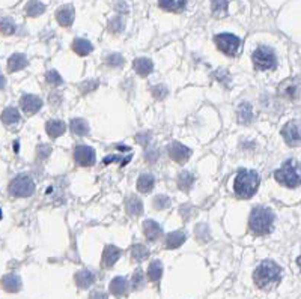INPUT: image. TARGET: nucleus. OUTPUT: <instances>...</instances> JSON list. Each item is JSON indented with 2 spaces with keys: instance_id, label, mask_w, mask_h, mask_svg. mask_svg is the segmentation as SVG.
<instances>
[{
  "instance_id": "obj_36",
  "label": "nucleus",
  "mask_w": 301,
  "mask_h": 299,
  "mask_svg": "<svg viewBox=\"0 0 301 299\" xmlns=\"http://www.w3.org/2000/svg\"><path fill=\"white\" fill-rule=\"evenodd\" d=\"M170 199L167 197V196H163V194H160V196H157L154 200H152V206L155 208V209H158V211H161V209H167L169 206H170Z\"/></svg>"
},
{
  "instance_id": "obj_25",
  "label": "nucleus",
  "mask_w": 301,
  "mask_h": 299,
  "mask_svg": "<svg viewBox=\"0 0 301 299\" xmlns=\"http://www.w3.org/2000/svg\"><path fill=\"white\" fill-rule=\"evenodd\" d=\"M72 50L77 54H80V56H87L93 50V45L87 39H84V38H77L74 41V44H72Z\"/></svg>"
},
{
  "instance_id": "obj_23",
  "label": "nucleus",
  "mask_w": 301,
  "mask_h": 299,
  "mask_svg": "<svg viewBox=\"0 0 301 299\" xmlns=\"http://www.w3.org/2000/svg\"><path fill=\"white\" fill-rule=\"evenodd\" d=\"M128 290V281L124 278V277H116L112 280L110 283V292L115 295V296H122L125 295Z\"/></svg>"
},
{
  "instance_id": "obj_43",
  "label": "nucleus",
  "mask_w": 301,
  "mask_h": 299,
  "mask_svg": "<svg viewBox=\"0 0 301 299\" xmlns=\"http://www.w3.org/2000/svg\"><path fill=\"white\" fill-rule=\"evenodd\" d=\"M282 92H283L288 98L294 99V98H297V95H298V87H297L295 84H291V86H288V87L282 86Z\"/></svg>"
},
{
  "instance_id": "obj_6",
  "label": "nucleus",
  "mask_w": 301,
  "mask_h": 299,
  "mask_svg": "<svg viewBox=\"0 0 301 299\" xmlns=\"http://www.w3.org/2000/svg\"><path fill=\"white\" fill-rule=\"evenodd\" d=\"M253 63L256 66V69L259 71H267V69H273L277 65V59L276 54L271 48L268 47H258L253 53Z\"/></svg>"
},
{
  "instance_id": "obj_1",
  "label": "nucleus",
  "mask_w": 301,
  "mask_h": 299,
  "mask_svg": "<svg viewBox=\"0 0 301 299\" xmlns=\"http://www.w3.org/2000/svg\"><path fill=\"white\" fill-rule=\"evenodd\" d=\"M274 226V214L268 208L258 206L252 211L249 218V227L255 235H268Z\"/></svg>"
},
{
  "instance_id": "obj_49",
  "label": "nucleus",
  "mask_w": 301,
  "mask_h": 299,
  "mask_svg": "<svg viewBox=\"0 0 301 299\" xmlns=\"http://www.w3.org/2000/svg\"><path fill=\"white\" fill-rule=\"evenodd\" d=\"M297 265L300 266V269H301V256H300V257H298V259H297Z\"/></svg>"
},
{
  "instance_id": "obj_32",
  "label": "nucleus",
  "mask_w": 301,
  "mask_h": 299,
  "mask_svg": "<svg viewBox=\"0 0 301 299\" xmlns=\"http://www.w3.org/2000/svg\"><path fill=\"white\" fill-rule=\"evenodd\" d=\"M131 256H133V259H134L136 262H143L145 259H148L149 250H148L145 245H142V244H136V245H133V248H131Z\"/></svg>"
},
{
  "instance_id": "obj_27",
  "label": "nucleus",
  "mask_w": 301,
  "mask_h": 299,
  "mask_svg": "<svg viewBox=\"0 0 301 299\" xmlns=\"http://www.w3.org/2000/svg\"><path fill=\"white\" fill-rule=\"evenodd\" d=\"M148 277L151 281L157 283L160 281V278L163 277V263L160 260H154L151 262L149 268H148Z\"/></svg>"
},
{
  "instance_id": "obj_26",
  "label": "nucleus",
  "mask_w": 301,
  "mask_h": 299,
  "mask_svg": "<svg viewBox=\"0 0 301 299\" xmlns=\"http://www.w3.org/2000/svg\"><path fill=\"white\" fill-rule=\"evenodd\" d=\"M20 119H21L20 111H18L17 108H14V107H8V108H5L3 113H2V120H3V123H6V125H15V123L20 122Z\"/></svg>"
},
{
  "instance_id": "obj_31",
  "label": "nucleus",
  "mask_w": 301,
  "mask_h": 299,
  "mask_svg": "<svg viewBox=\"0 0 301 299\" xmlns=\"http://www.w3.org/2000/svg\"><path fill=\"white\" fill-rule=\"evenodd\" d=\"M194 184V176L190 173V172H182L179 173L178 176V187L182 190V191H188Z\"/></svg>"
},
{
  "instance_id": "obj_13",
  "label": "nucleus",
  "mask_w": 301,
  "mask_h": 299,
  "mask_svg": "<svg viewBox=\"0 0 301 299\" xmlns=\"http://www.w3.org/2000/svg\"><path fill=\"white\" fill-rule=\"evenodd\" d=\"M74 15H75L74 8H72L71 5H66V6H62V8L56 12V20L59 21L60 26L68 27V26L72 24V21H74Z\"/></svg>"
},
{
  "instance_id": "obj_41",
  "label": "nucleus",
  "mask_w": 301,
  "mask_h": 299,
  "mask_svg": "<svg viewBox=\"0 0 301 299\" xmlns=\"http://www.w3.org/2000/svg\"><path fill=\"white\" fill-rule=\"evenodd\" d=\"M167 93H169V90H167V87L163 86V84L154 86V89H152V95H154L155 99H163V98L167 96Z\"/></svg>"
},
{
  "instance_id": "obj_48",
  "label": "nucleus",
  "mask_w": 301,
  "mask_h": 299,
  "mask_svg": "<svg viewBox=\"0 0 301 299\" xmlns=\"http://www.w3.org/2000/svg\"><path fill=\"white\" fill-rule=\"evenodd\" d=\"M5 86H6V78H5V75L0 74V90H2Z\"/></svg>"
},
{
  "instance_id": "obj_20",
  "label": "nucleus",
  "mask_w": 301,
  "mask_h": 299,
  "mask_svg": "<svg viewBox=\"0 0 301 299\" xmlns=\"http://www.w3.org/2000/svg\"><path fill=\"white\" fill-rule=\"evenodd\" d=\"M237 116H238V120L240 123L243 125H249L253 119V108L249 102H243L238 110H237Z\"/></svg>"
},
{
  "instance_id": "obj_3",
  "label": "nucleus",
  "mask_w": 301,
  "mask_h": 299,
  "mask_svg": "<svg viewBox=\"0 0 301 299\" xmlns=\"http://www.w3.org/2000/svg\"><path fill=\"white\" fill-rule=\"evenodd\" d=\"M259 188V176L256 172L252 170H240L235 178L234 190L238 197L241 199H250L255 196V193Z\"/></svg>"
},
{
  "instance_id": "obj_10",
  "label": "nucleus",
  "mask_w": 301,
  "mask_h": 299,
  "mask_svg": "<svg viewBox=\"0 0 301 299\" xmlns=\"http://www.w3.org/2000/svg\"><path fill=\"white\" fill-rule=\"evenodd\" d=\"M169 155L170 158L178 163V164H185L187 160L191 157V149L184 146L182 143H178V141H173L170 146H169Z\"/></svg>"
},
{
  "instance_id": "obj_18",
  "label": "nucleus",
  "mask_w": 301,
  "mask_h": 299,
  "mask_svg": "<svg viewBox=\"0 0 301 299\" xmlns=\"http://www.w3.org/2000/svg\"><path fill=\"white\" fill-rule=\"evenodd\" d=\"M185 239H187V236H185V233L182 232V230H176V232H172V233H169L167 236H166V239H164V247L166 248H178V247H181L184 242H185Z\"/></svg>"
},
{
  "instance_id": "obj_45",
  "label": "nucleus",
  "mask_w": 301,
  "mask_h": 299,
  "mask_svg": "<svg viewBox=\"0 0 301 299\" xmlns=\"http://www.w3.org/2000/svg\"><path fill=\"white\" fill-rule=\"evenodd\" d=\"M160 157V151L158 149H149L145 154V158L148 160V163H155Z\"/></svg>"
},
{
  "instance_id": "obj_2",
  "label": "nucleus",
  "mask_w": 301,
  "mask_h": 299,
  "mask_svg": "<svg viewBox=\"0 0 301 299\" xmlns=\"http://www.w3.org/2000/svg\"><path fill=\"white\" fill-rule=\"evenodd\" d=\"M280 277H282V268L277 263H274L273 260L262 262L256 268L255 275H253L256 286L261 287V289H267V287L279 283Z\"/></svg>"
},
{
  "instance_id": "obj_21",
  "label": "nucleus",
  "mask_w": 301,
  "mask_h": 299,
  "mask_svg": "<svg viewBox=\"0 0 301 299\" xmlns=\"http://www.w3.org/2000/svg\"><path fill=\"white\" fill-rule=\"evenodd\" d=\"M45 129H47V134L51 138H57L66 131V126L62 120H50V122H47Z\"/></svg>"
},
{
  "instance_id": "obj_11",
  "label": "nucleus",
  "mask_w": 301,
  "mask_h": 299,
  "mask_svg": "<svg viewBox=\"0 0 301 299\" xmlns=\"http://www.w3.org/2000/svg\"><path fill=\"white\" fill-rule=\"evenodd\" d=\"M23 111H26L27 114H33L36 111L41 110L42 107V99L36 95H24L20 101Z\"/></svg>"
},
{
  "instance_id": "obj_24",
  "label": "nucleus",
  "mask_w": 301,
  "mask_h": 299,
  "mask_svg": "<svg viewBox=\"0 0 301 299\" xmlns=\"http://www.w3.org/2000/svg\"><path fill=\"white\" fill-rule=\"evenodd\" d=\"M154 185H155V179H154V176L149 175V173H145V175H142V176L137 179V190H139L142 194L149 193V191L154 188Z\"/></svg>"
},
{
  "instance_id": "obj_17",
  "label": "nucleus",
  "mask_w": 301,
  "mask_h": 299,
  "mask_svg": "<svg viewBox=\"0 0 301 299\" xmlns=\"http://www.w3.org/2000/svg\"><path fill=\"white\" fill-rule=\"evenodd\" d=\"M133 66H134L136 72L139 75H142V77H148L152 72V69H154V63L148 57H139V59H136L134 63H133Z\"/></svg>"
},
{
  "instance_id": "obj_4",
  "label": "nucleus",
  "mask_w": 301,
  "mask_h": 299,
  "mask_svg": "<svg viewBox=\"0 0 301 299\" xmlns=\"http://www.w3.org/2000/svg\"><path fill=\"white\" fill-rule=\"evenodd\" d=\"M274 178L283 187L297 188L298 185H301L300 166L294 160H288L286 163H283L280 169L274 172Z\"/></svg>"
},
{
  "instance_id": "obj_5",
  "label": "nucleus",
  "mask_w": 301,
  "mask_h": 299,
  "mask_svg": "<svg viewBox=\"0 0 301 299\" xmlns=\"http://www.w3.org/2000/svg\"><path fill=\"white\" fill-rule=\"evenodd\" d=\"M8 191L14 197H29L35 193V182L30 176L20 175L11 181Z\"/></svg>"
},
{
  "instance_id": "obj_7",
  "label": "nucleus",
  "mask_w": 301,
  "mask_h": 299,
  "mask_svg": "<svg viewBox=\"0 0 301 299\" xmlns=\"http://www.w3.org/2000/svg\"><path fill=\"white\" fill-rule=\"evenodd\" d=\"M214 39L217 47L228 56H235L241 48V39L234 33H219Z\"/></svg>"
},
{
  "instance_id": "obj_33",
  "label": "nucleus",
  "mask_w": 301,
  "mask_h": 299,
  "mask_svg": "<svg viewBox=\"0 0 301 299\" xmlns=\"http://www.w3.org/2000/svg\"><path fill=\"white\" fill-rule=\"evenodd\" d=\"M213 14L217 18H223L228 14V0H213Z\"/></svg>"
},
{
  "instance_id": "obj_16",
  "label": "nucleus",
  "mask_w": 301,
  "mask_h": 299,
  "mask_svg": "<svg viewBox=\"0 0 301 299\" xmlns=\"http://www.w3.org/2000/svg\"><path fill=\"white\" fill-rule=\"evenodd\" d=\"M27 66V57L21 53H14L9 59H8V71L9 72H17L21 71L23 68Z\"/></svg>"
},
{
  "instance_id": "obj_39",
  "label": "nucleus",
  "mask_w": 301,
  "mask_h": 299,
  "mask_svg": "<svg viewBox=\"0 0 301 299\" xmlns=\"http://www.w3.org/2000/svg\"><path fill=\"white\" fill-rule=\"evenodd\" d=\"M196 238H197V241H200V242H207L208 238H210V229H208V226L199 224V226L196 227Z\"/></svg>"
},
{
  "instance_id": "obj_14",
  "label": "nucleus",
  "mask_w": 301,
  "mask_h": 299,
  "mask_svg": "<svg viewBox=\"0 0 301 299\" xmlns=\"http://www.w3.org/2000/svg\"><path fill=\"white\" fill-rule=\"evenodd\" d=\"M121 257V250L115 245H107L103 253V266L112 268Z\"/></svg>"
},
{
  "instance_id": "obj_22",
  "label": "nucleus",
  "mask_w": 301,
  "mask_h": 299,
  "mask_svg": "<svg viewBox=\"0 0 301 299\" xmlns=\"http://www.w3.org/2000/svg\"><path fill=\"white\" fill-rule=\"evenodd\" d=\"M125 208H127L128 215H131V217H139L143 212V203H142V200L137 196H131L127 200Z\"/></svg>"
},
{
  "instance_id": "obj_12",
  "label": "nucleus",
  "mask_w": 301,
  "mask_h": 299,
  "mask_svg": "<svg viewBox=\"0 0 301 299\" xmlns=\"http://www.w3.org/2000/svg\"><path fill=\"white\" fill-rule=\"evenodd\" d=\"M143 232H145V236H146V239L149 242H155L161 236V233H163L160 224L155 223L154 220H146L143 223Z\"/></svg>"
},
{
  "instance_id": "obj_34",
  "label": "nucleus",
  "mask_w": 301,
  "mask_h": 299,
  "mask_svg": "<svg viewBox=\"0 0 301 299\" xmlns=\"http://www.w3.org/2000/svg\"><path fill=\"white\" fill-rule=\"evenodd\" d=\"M143 286H145V275H143V271H142V269H137V271L133 274L131 287H133L134 290H140Z\"/></svg>"
},
{
  "instance_id": "obj_15",
  "label": "nucleus",
  "mask_w": 301,
  "mask_h": 299,
  "mask_svg": "<svg viewBox=\"0 0 301 299\" xmlns=\"http://www.w3.org/2000/svg\"><path fill=\"white\" fill-rule=\"evenodd\" d=\"M75 283L80 289H87L95 283V274L89 269H81L75 274Z\"/></svg>"
},
{
  "instance_id": "obj_19",
  "label": "nucleus",
  "mask_w": 301,
  "mask_h": 299,
  "mask_svg": "<svg viewBox=\"0 0 301 299\" xmlns=\"http://www.w3.org/2000/svg\"><path fill=\"white\" fill-rule=\"evenodd\" d=\"M2 286L6 292H11V293H15L21 289V278L15 274H9V275H5L2 278Z\"/></svg>"
},
{
  "instance_id": "obj_37",
  "label": "nucleus",
  "mask_w": 301,
  "mask_h": 299,
  "mask_svg": "<svg viewBox=\"0 0 301 299\" xmlns=\"http://www.w3.org/2000/svg\"><path fill=\"white\" fill-rule=\"evenodd\" d=\"M15 32V24L11 18H3L0 20V33L3 35H12Z\"/></svg>"
},
{
  "instance_id": "obj_47",
  "label": "nucleus",
  "mask_w": 301,
  "mask_h": 299,
  "mask_svg": "<svg viewBox=\"0 0 301 299\" xmlns=\"http://www.w3.org/2000/svg\"><path fill=\"white\" fill-rule=\"evenodd\" d=\"M89 299H109V296L103 292H93V293H90Z\"/></svg>"
},
{
  "instance_id": "obj_35",
  "label": "nucleus",
  "mask_w": 301,
  "mask_h": 299,
  "mask_svg": "<svg viewBox=\"0 0 301 299\" xmlns=\"http://www.w3.org/2000/svg\"><path fill=\"white\" fill-rule=\"evenodd\" d=\"M106 63H107L109 66H112V68H121V66H124L125 59H124L121 54L113 53V54H109V56L106 57Z\"/></svg>"
},
{
  "instance_id": "obj_44",
  "label": "nucleus",
  "mask_w": 301,
  "mask_h": 299,
  "mask_svg": "<svg viewBox=\"0 0 301 299\" xmlns=\"http://www.w3.org/2000/svg\"><path fill=\"white\" fill-rule=\"evenodd\" d=\"M51 154V147L48 144H39L38 146V158L39 160H47Z\"/></svg>"
},
{
  "instance_id": "obj_9",
  "label": "nucleus",
  "mask_w": 301,
  "mask_h": 299,
  "mask_svg": "<svg viewBox=\"0 0 301 299\" xmlns=\"http://www.w3.org/2000/svg\"><path fill=\"white\" fill-rule=\"evenodd\" d=\"M74 160L81 167H90L95 164V151L86 144H80L74 151Z\"/></svg>"
},
{
  "instance_id": "obj_46",
  "label": "nucleus",
  "mask_w": 301,
  "mask_h": 299,
  "mask_svg": "<svg viewBox=\"0 0 301 299\" xmlns=\"http://www.w3.org/2000/svg\"><path fill=\"white\" fill-rule=\"evenodd\" d=\"M136 140H137V143H140L142 146H148V143H149V140H151V135H149V132H139L137 137H136Z\"/></svg>"
},
{
  "instance_id": "obj_28",
  "label": "nucleus",
  "mask_w": 301,
  "mask_h": 299,
  "mask_svg": "<svg viewBox=\"0 0 301 299\" xmlns=\"http://www.w3.org/2000/svg\"><path fill=\"white\" fill-rule=\"evenodd\" d=\"M160 6L170 12H179L185 8L187 0H158Z\"/></svg>"
},
{
  "instance_id": "obj_38",
  "label": "nucleus",
  "mask_w": 301,
  "mask_h": 299,
  "mask_svg": "<svg viewBox=\"0 0 301 299\" xmlns=\"http://www.w3.org/2000/svg\"><path fill=\"white\" fill-rule=\"evenodd\" d=\"M45 80L51 86H60L63 83V80H62V77L57 71H48L47 75H45Z\"/></svg>"
},
{
  "instance_id": "obj_30",
  "label": "nucleus",
  "mask_w": 301,
  "mask_h": 299,
  "mask_svg": "<svg viewBox=\"0 0 301 299\" xmlns=\"http://www.w3.org/2000/svg\"><path fill=\"white\" fill-rule=\"evenodd\" d=\"M71 131L75 134V135H86L89 132V125L84 119H72L71 120Z\"/></svg>"
},
{
  "instance_id": "obj_42",
  "label": "nucleus",
  "mask_w": 301,
  "mask_h": 299,
  "mask_svg": "<svg viewBox=\"0 0 301 299\" xmlns=\"http://www.w3.org/2000/svg\"><path fill=\"white\" fill-rule=\"evenodd\" d=\"M98 87V80H89V81H84L80 84V92L81 93H87V92H92Z\"/></svg>"
},
{
  "instance_id": "obj_29",
  "label": "nucleus",
  "mask_w": 301,
  "mask_h": 299,
  "mask_svg": "<svg viewBox=\"0 0 301 299\" xmlns=\"http://www.w3.org/2000/svg\"><path fill=\"white\" fill-rule=\"evenodd\" d=\"M45 11V5L39 0H30L26 6V14L29 17H39L41 14H44Z\"/></svg>"
},
{
  "instance_id": "obj_8",
  "label": "nucleus",
  "mask_w": 301,
  "mask_h": 299,
  "mask_svg": "<svg viewBox=\"0 0 301 299\" xmlns=\"http://www.w3.org/2000/svg\"><path fill=\"white\" fill-rule=\"evenodd\" d=\"M282 135L286 141V144L295 147L301 144V123L298 122H289L283 126Z\"/></svg>"
},
{
  "instance_id": "obj_40",
  "label": "nucleus",
  "mask_w": 301,
  "mask_h": 299,
  "mask_svg": "<svg viewBox=\"0 0 301 299\" xmlns=\"http://www.w3.org/2000/svg\"><path fill=\"white\" fill-rule=\"evenodd\" d=\"M109 30H110L112 33H119V32H122V30H124V20H122L121 17L113 18V20L109 23Z\"/></svg>"
}]
</instances>
